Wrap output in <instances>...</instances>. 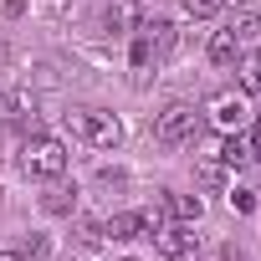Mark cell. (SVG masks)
I'll list each match as a JSON object with an SVG mask.
<instances>
[{
  "label": "cell",
  "instance_id": "8fae6325",
  "mask_svg": "<svg viewBox=\"0 0 261 261\" xmlns=\"http://www.w3.org/2000/svg\"><path fill=\"white\" fill-rule=\"evenodd\" d=\"M139 26V6H134V0H113V11H108V31H134Z\"/></svg>",
  "mask_w": 261,
  "mask_h": 261
},
{
  "label": "cell",
  "instance_id": "5b68a950",
  "mask_svg": "<svg viewBox=\"0 0 261 261\" xmlns=\"http://www.w3.org/2000/svg\"><path fill=\"white\" fill-rule=\"evenodd\" d=\"M205 118H210L215 134H241V128H246V97L241 92H215L205 102Z\"/></svg>",
  "mask_w": 261,
  "mask_h": 261
},
{
  "label": "cell",
  "instance_id": "7c38bea8",
  "mask_svg": "<svg viewBox=\"0 0 261 261\" xmlns=\"http://www.w3.org/2000/svg\"><path fill=\"white\" fill-rule=\"evenodd\" d=\"M169 205H174V215H179V220H185V225H190V220H200V215H205V205H200V200H190V195H174V200H169Z\"/></svg>",
  "mask_w": 261,
  "mask_h": 261
},
{
  "label": "cell",
  "instance_id": "ba28073f",
  "mask_svg": "<svg viewBox=\"0 0 261 261\" xmlns=\"http://www.w3.org/2000/svg\"><path fill=\"white\" fill-rule=\"evenodd\" d=\"M236 57H241V36H236L230 26L215 31V36H210V62H215V67H230Z\"/></svg>",
  "mask_w": 261,
  "mask_h": 261
},
{
  "label": "cell",
  "instance_id": "5bb4252c",
  "mask_svg": "<svg viewBox=\"0 0 261 261\" xmlns=\"http://www.w3.org/2000/svg\"><path fill=\"white\" fill-rule=\"evenodd\" d=\"M230 205H236L241 215H251V210H256V195H251V190H236V195H230Z\"/></svg>",
  "mask_w": 261,
  "mask_h": 261
},
{
  "label": "cell",
  "instance_id": "2e32d148",
  "mask_svg": "<svg viewBox=\"0 0 261 261\" xmlns=\"http://www.w3.org/2000/svg\"><path fill=\"white\" fill-rule=\"evenodd\" d=\"M246 144H251V159H261V118L251 123V139H246Z\"/></svg>",
  "mask_w": 261,
  "mask_h": 261
},
{
  "label": "cell",
  "instance_id": "7a4b0ae2",
  "mask_svg": "<svg viewBox=\"0 0 261 261\" xmlns=\"http://www.w3.org/2000/svg\"><path fill=\"white\" fill-rule=\"evenodd\" d=\"M21 164H26V174H31V179H57V174L67 169V149H62V139L36 134V139H26Z\"/></svg>",
  "mask_w": 261,
  "mask_h": 261
},
{
  "label": "cell",
  "instance_id": "30bf717a",
  "mask_svg": "<svg viewBox=\"0 0 261 261\" xmlns=\"http://www.w3.org/2000/svg\"><path fill=\"white\" fill-rule=\"evenodd\" d=\"M215 159H220L225 169H241V164H251V144H246L241 134H225V144L215 149Z\"/></svg>",
  "mask_w": 261,
  "mask_h": 261
},
{
  "label": "cell",
  "instance_id": "8992f818",
  "mask_svg": "<svg viewBox=\"0 0 261 261\" xmlns=\"http://www.w3.org/2000/svg\"><path fill=\"white\" fill-rule=\"evenodd\" d=\"M154 236H159V251H164L169 261H190V256H195V230H190L185 220H179V225H159Z\"/></svg>",
  "mask_w": 261,
  "mask_h": 261
},
{
  "label": "cell",
  "instance_id": "6da1fadb",
  "mask_svg": "<svg viewBox=\"0 0 261 261\" xmlns=\"http://www.w3.org/2000/svg\"><path fill=\"white\" fill-rule=\"evenodd\" d=\"M128 36H134V67H139V72L159 67V62L169 57V46H174V26H169V21H139Z\"/></svg>",
  "mask_w": 261,
  "mask_h": 261
},
{
  "label": "cell",
  "instance_id": "9a60e30c",
  "mask_svg": "<svg viewBox=\"0 0 261 261\" xmlns=\"http://www.w3.org/2000/svg\"><path fill=\"white\" fill-rule=\"evenodd\" d=\"M215 6H220V0H185V11H190V16H210Z\"/></svg>",
  "mask_w": 261,
  "mask_h": 261
},
{
  "label": "cell",
  "instance_id": "4fadbf2b",
  "mask_svg": "<svg viewBox=\"0 0 261 261\" xmlns=\"http://www.w3.org/2000/svg\"><path fill=\"white\" fill-rule=\"evenodd\" d=\"M230 31L246 41V36H256V31H261V21H256V16H236V21H230Z\"/></svg>",
  "mask_w": 261,
  "mask_h": 261
},
{
  "label": "cell",
  "instance_id": "277c9868",
  "mask_svg": "<svg viewBox=\"0 0 261 261\" xmlns=\"http://www.w3.org/2000/svg\"><path fill=\"white\" fill-rule=\"evenodd\" d=\"M72 134H77V139H87L92 149H118L123 123H118L113 113H102V108H87V113H72Z\"/></svg>",
  "mask_w": 261,
  "mask_h": 261
},
{
  "label": "cell",
  "instance_id": "ac0fdd59",
  "mask_svg": "<svg viewBox=\"0 0 261 261\" xmlns=\"http://www.w3.org/2000/svg\"><path fill=\"white\" fill-rule=\"evenodd\" d=\"M220 6H246V0H220Z\"/></svg>",
  "mask_w": 261,
  "mask_h": 261
},
{
  "label": "cell",
  "instance_id": "e0dca14e",
  "mask_svg": "<svg viewBox=\"0 0 261 261\" xmlns=\"http://www.w3.org/2000/svg\"><path fill=\"white\" fill-rule=\"evenodd\" d=\"M0 261H26V256H16V251H0Z\"/></svg>",
  "mask_w": 261,
  "mask_h": 261
},
{
  "label": "cell",
  "instance_id": "9c48e42d",
  "mask_svg": "<svg viewBox=\"0 0 261 261\" xmlns=\"http://www.w3.org/2000/svg\"><path fill=\"white\" fill-rule=\"evenodd\" d=\"M236 82H241V92H261V46L236 57Z\"/></svg>",
  "mask_w": 261,
  "mask_h": 261
},
{
  "label": "cell",
  "instance_id": "3957f363",
  "mask_svg": "<svg viewBox=\"0 0 261 261\" xmlns=\"http://www.w3.org/2000/svg\"><path fill=\"white\" fill-rule=\"evenodd\" d=\"M195 128H200V113H195L190 102H169V108L154 118V139H159L164 149H179V144L195 139Z\"/></svg>",
  "mask_w": 261,
  "mask_h": 261
},
{
  "label": "cell",
  "instance_id": "52a82bcc",
  "mask_svg": "<svg viewBox=\"0 0 261 261\" xmlns=\"http://www.w3.org/2000/svg\"><path fill=\"white\" fill-rule=\"evenodd\" d=\"M102 230H108L113 241H139V236H154V220H149V210H144V215L128 210V215H113Z\"/></svg>",
  "mask_w": 261,
  "mask_h": 261
}]
</instances>
